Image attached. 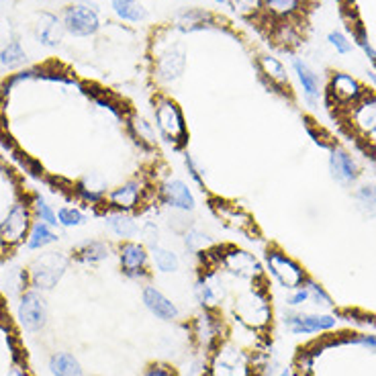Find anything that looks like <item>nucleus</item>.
Wrapping results in <instances>:
<instances>
[{
  "instance_id": "f257e3e1",
  "label": "nucleus",
  "mask_w": 376,
  "mask_h": 376,
  "mask_svg": "<svg viewBox=\"0 0 376 376\" xmlns=\"http://www.w3.org/2000/svg\"><path fill=\"white\" fill-rule=\"evenodd\" d=\"M153 117H156V127H158L160 138H164L168 143H174L176 147H180L185 143L187 140L185 115L172 98L160 96L153 106Z\"/></svg>"
},
{
  "instance_id": "f03ea898",
  "label": "nucleus",
  "mask_w": 376,
  "mask_h": 376,
  "mask_svg": "<svg viewBox=\"0 0 376 376\" xmlns=\"http://www.w3.org/2000/svg\"><path fill=\"white\" fill-rule=\"evenodd\" d=\"M117 256H119V266L121 272L127 281L145 282L149 279V247H145L141 241L129 239V241H121L117 247Z\"/></svg>"
},
{
  "instance_id": "7ed1b4c3",
  "label": "nucleus",
  "mask_w": 376,
  "mask_h": 376,
  "mask_svg": "<svg viewBox=\"0 0 376 376\" xmlns=\"http://www.w3.org/2000/svg\"><path fill=\"white\" fill-rule=\"evenodd\" d=\"M266 268L268 272L281 282V286L294 290L299 286H303L307 282V272L301 268L299 262H294L292 258H288L286 254H282L281 250H268L266 252Z\"/></svg>"
},
{
  "instance_id": "20e7f679",
  "label": "nucleus",
  "mask_w": 376,
  "mask_h": 376,
  "mask_svg": "<svg viewBox=\"0 0 376 376\" xmlns=\"http://www.w3.org/2000/svg\"><path fill=\"white\" fill-rule=\"evenodd\" d=\"M235 315L239 317L241 323L254 329L266 328L268 321L272 319L270 303L266 294L260 290H250L247 294H243L235 305Z\"/></svg>"
},
{
  "instance_id": "39448f33",
  "label": "nucleus",
  "mask_w": 376,
  "mask_h": 376,
  "mask_svg": "<svg viewBox=\"0 0 376 376\" xmlns=\"http://www.w3.org/2000/svg\"><path fill=\"white\" fill-rule=\"evenodd\" d=\"M284 326L292 335H315L326 333L337 326V319L328 313H301L297 309L284 313Z\"/></svg>"
},
{
  "instance_id": "423d86ee",
  "label": "nucleus",
  "mask_w": 376,
  "mask_h": 376,
  "mask_svg": "<svg viewBox=\"0 0 376 376\" xmlns=\"http://www.w3.org/2000/svg\"><path fill=\"white\" fill-rule=\"evenodd\" d=\"M17 317L19 323L23 326L25 331L29 333H37L47 326L49 313H47L46 299L37 292V290H29L21 297L19 309H17Z\"/></svg>"
},
{
  "instance_id": "0eeeda50",
  "label": "nucleus",
  "mask_w": 376,
  "mask_h": 376,
  "mask_svg": "<svg viewBox=\"0 0 376 376\" xmlns=\"http://www.w3.org/2000/svg\"><path fill=\"white\" fill-rule=\"evenodd\" d=\"M158 200L170 209L180 213H192L196 209V196L180 178H168L158 188Z\"/></svg>"
},
{
  "instance_id": "6e6552de",
  "label": "nucleus",
  "mask_w": 376,
  "mask_h": 376,
  "mask_svg": "<svg viewBox=\"0 0 376 376\" xmlns=\"http://www.w3.org/2000/svg\"><path fill=\"white\" fill-rule=\"evenodd\" d=\"M66 268H68V260L57 252H49L31 266V284L37 290L53 288L64 276Z\"/></svg>"
},
{
  "instance_id": "1a4fd4ad",
  "label": "nucleus",
  "mask_w": 376,
  "mask_h": 376,
  "mask_svg": "<svg viewBox=\"0 0 376 376\" xmlns=\"http://www.w3.org/2000/svg\"><path fill=\"white\" fill-rule=\"evenodd\" d=\"M64 29L76 37H88L100 29V19L91 4H72L64 12Z\"/></svg>"
},
{
  "instance_id": "9d476101",
  "label": "nucleus",
  "mask_w": 376,
  "mask_h": 376,
  "mask_svg": "<svg viewBox=\"0 0 376 376\" xmlns=\"http://www.w3.org/2000/svg\"><path fill=\"white\" fill-rule=\"evenodd\" d=\"M147 192V182L143 178H131L127 182H123L121 187L109 190L106 196V207L113 211H123V213H131L143 203V194Z\"/></svg>"
},
{
  "instance_id": "9b49d317",
  "label": "nucleus",
  "mask_w": 376,
  "mask_h": 376,
  "mask_svg": "<svg viewBox=\"0 0 376 376\" xmlns=\"http://www.w3.org/2000/svg\"><path fill=\"white\" fill-rule=\"evenodd\" d=\"M141 303L160 321H176L180 317V309L176 307V303L170 297H166L153 284H145L143 286V290H141Z\"/></svg>"
},
{
  "instance_id": "f8f14e48",
  "label": "nucleus",
  "mask_w": 376,
  "mask_h": 376,
  "mask_svg": "<svg viewBox=\"0 0 376 376\" xmlns=\"http://www.w3.org/2000/svg\"><path fill=\"white\" fill-rule=\"evenodd\" d=\"M221 264L239 279H258L262 274V264L258 262V258L245 250H227L221 256Z\"/></svg>"
},
{
  "instance_id": "ddd939ff",
  "label": "nucleus",
  "mask_w": 376,
  "mask_h": 376,
  "mask_svg": "<svg viewBox=\"0 0 376 376\" xmlns=\"http://www.w3.org/2000/svg\"><path fill=\"white\" fill-rule=\"evenodd\" d=\"M29 225H31L29 209L25 205H15L8 211L6 219L0 223V239L4 243H17V241H21L25 237Z\"/></svg>"
},
{
  "instance_id": "4468645a",
  "label": "nucleus",
  "mask_w": 376,
  "mask_h": 376,
  "mask_svg": "<svg viewBox=\"0 0 376 376\" xmlns=\"http://www.w3.org/2000/svg\"><path fill=\"white\" fill-rule=\"evenodd\" d=\"M329 172L335 178V182H339L344 187H350L358 178V164H356L354 156H350L348 151H344L339 147H331V151H329Z\"/></svg>"
},
{
  "instance_id": "2eb2a0df",
  "label": "nucleus",
  "mask_w": 376,
  "mask_h": 376,
  "mask_svg": "<svg viewBox=\"0 0 376 376\" xmlns=\"http://www.w3.org/2000/svg\"><path fill=\"white\" fill-rule=\"evenodd\" d=\"M194 299L198 301V305L205 309V311H211L215 309L223 294H225V288H223V282L219 281L217 276L213 274H203L198 281L194 282Z\"/></svg>"
},
{
  "instance_id": "dca6fc26",
  "label": "nucleus",
  "mask_w": 376,
  "mask_h": 376,
  "mask_svg": "<svg viewBox=\"0 0 376 376\" xmlns=\"http://www.w3.org/2000/svg\"><path fill=\"white\" fill-rule=\"evenodd\" d=\"M185 64H187L185 51L180 47H172V49H168L166 53H162L158 57V62H156V76L162 82H174V80H178L182 76Z\"/></svg>"
},
{
  "instance_id": "f3484780",
  "label": "nucleus",
  "mask_w": 376,
  "mask_h": 376,
  "mask_svg": "<svg viewBox=\"0 0 376 376\" xmlns=\"http://www.w3.org/2000/svg\"><path fill=\"white\" fill-rule=\"evenodd\" d=\"M247 364L239 350L235 348H223L213 360L211 375L213 376H245Z\"/></svg>"
},
{
  "instance_id": "a211bd4d",
  "label": "nucleus",
  "mask_w": 376,
  "mask_h": 376,
  "mask_svg": "<svg viewBox=\"0 0 376 376\" xmlns=\"http://www.w3.org/2000/svg\"><path fill=\"white\" fill-rule=\"evenodd\" d=\"M104 227L119 237L121 241H129L140 237V223L135 221V217L131 213H123V211H111L104 215Z\"/></svg>"
},
{
  "instance_id": "6ab92c4d",
  "label": "nucleus",
  "mask_w": 376,
  "mask_h": 376,
  "mask_svg": "<svg viewBox=\"0 0 376 376\" xmlns=\"http://www.w3.org/2000/svg\"><path fill=\"white\" fill-rule=\"evenodd\" d=\"M76 194L91 205H100L106 203L109 196V187L106 180L100 174H86L78 185H76Z\"/></svg>"
},
{
  "instance_id": "aec40b11",
  "label": "nucleus",
  "mask_w": 376,
  "mask_h": 376,
  "mask_svg": "<svg viewBox=\"0 0 376 376\" xmlns=\"http://www.w3.org/2000/svg\"><path fill=\"white\" fill-rule=\"evenodd\" d=\"M292 68H294V74L303 86V94L307 98V102L313 106L317 104L319 96H321V84H319V76L303 62V59H292Z\"/></svg>"
},
{
  "instance_id": "412c9836",
  "label": "nucleus",
  "mask_w": 376,
  "mask_h": 376,
  "mask_svg": "<svg viewBox=\"0 0 376 376\" xmlns=\"http://www.w3.org/2000/svg\"><path fill=\"white\" fill-rule=\"evenodd\" d=\"M149 260L156 272L160 274H174L180 270V256L164 245H156L149 250Z\"/></svg>"
},
{
  "instance_id": "4be33fe9",
  "label": "nucleus",
  "mask_w": 376,
  "mask_h": 376,
  "mask_svg": "<svg viewBox=\"0 0 376 376\" xmlns=\"http://www.w3.org/2000/svg\"><path fill=\"white\" fill-rule=\"evenodd\" d=\"M331 94L339 100V102H354L358 98L364 96L362 86L358 84V80H354L348 74H335L331 78Z\"/></svg>"
},
{
  "instance_id": "5701e85b",
  "label": "nucleus",
  "mask_w": 376,
  "mask_h": 376,
  "mask_svg": "<svg viewBox=\"0 0 376 376\" xmlns=\"http://www.w3.org/2000/svg\"><path fill=\"white\" fill-rule=\"evenodd\" d=\"M47 366L53 376H84L80 360L70 352H55Z\"/></svg>"
},
{
  "instance_id": "b1692460",
  "label": "nucleus",
  "mask_w": 376,
  "mask_h": 376,
  "mask_svg": "<svg viewBox=\"0 0 376 376\" xmlns=\"http://www.w3.org/2000/svg\"><path fill=\"white\" fill-rule=\"evenodd\" d=\"M76 260H80L82 264H100L104 260L111 258V245L106 241H84L76 252H74Z\"/></svg>"
},
{
  "instance_id": "393cba45",
  "label": "nucleus",
  "mask_w": 376,
  "mask_h": 376,
  "mask_svg": "<svg viewBox=\"0 0 376 376\" xmlns=\"http://www.w3.org/2000/svg\"><path fill=\"white\" fill-rule=\"evenodd\" d=\"M62 35H64V23L57 21V17L44 12L41 19H39V25H37V37L44 46H57L62 41Z\"/></svg>"
},
{
  "instance_id": "a878e982",
  "label": "nucleus",
  "mask_w": 376,
  "mask_h": 376,
  "mask_svg": "<svg viewBox=\"0 0 376 376\" xmlns=\"http://www.w3.org/2000/svg\"><path fill=\"white\" fill-rule=\"evenodd\" d=\"M260 70L262 74L270 80L272 86H279V88H284L288 86V74L284 70L281 62L272 55H262L260 57Z\"/></svg>"
},
{
  "instance_id": "bb28decb",
  "label": "nucleus",
  "mask_w": 376,
  "mask_h": 376,
  "mask_svg": "<svg viewBox=\"0 0 376 376\" xmlns=\"http://www.w3.org/2000/svg\"><path fill=\"white\" fill-rule=\"evenodd\" d=\"M113 12L127 23H140L147 17V10L143 8L140 0H113Z\"/></svg>"
},
{
  "instance_id": "cd10ccee",
  "label": "nucleus",
  "mask_w": 376,
  "mask_h": 376,
  "mask_svg": "<svg viewBox=\"0 0 376 376\" xmlns=\"http://www.w3.org/2000/svg\"><path fill=\"white\" fill-rule=\"evenodd\" d=\"M182 243H185V250L192 256H198L203 252H209L213 247V239L211 235L198 227H190L188 232L182 234Z\"/></svg>"
},
{
  "instance_id": "c85d7f7f",
  "label": "nucleus",
  "mask_w": 376,
  "mask_h": 376,
  "mask_svg": "<svg viewBox=\"0 0 376 376\" xmlns=\"http://www.w3.org/2000/svg\"><path fill=\"white\" fill-rule=\"evenodd\" d=\"M57 239H59V235L53 232V227H49L44 221H37L27 235V247L29 250H44L47 245L55 243Z\"/></svg>"
},
{
  "instance_id": "c756f323",
  "label": "nucleus",
  "mask_w": 376,
  "mask_h": 376,
  "mask_svg": "<svg viewBox=\"0 0 376 376\" xmlns=\"http://www.w3.org/2000/svg\"><path fill=\"white\" fill-rule=\"evenodd\" d=\"M129 129H131V135L140 141L141 147H145V149H153V147L158 145V133H156V127H153L151 123H147L145 119H141V117L131 119Z\"/></svg>"
},
{
  "instance_id": "7c9ffc66",
  "label": "nucleus",
  "mask_w": 376,
  "mask_h": 376,
  "mask_svg": "<svg viewBox=\"0 0 376 376\" xmlns=\"http://www.w3.org/2000/svg\"><path fill=\"white\" fill-rule=\"evenodd\" d=\"M217 331H219V323H217V319L213 317L211 311H205L200 317H196V329H194V333H196V337L203 344H211L217 337Z\"/></svg>"
},
{
  "instance_id": "2f4dec72",
  "label": "nucleus",
  "mask_w": 376,
  "mask_h": 376,
  "mask_svg": "<svg viewBox=\"0 0 376 376\" xmlns=\"http://www.w3.org/2000/svg\"><path fill=\"white\" fill-rule=\"evenodd\" d=\"M86 213L80 211L78 207H59L57 209V223L66 229L82 227L86 223Z\"/></svg>"
},
{
  "instance_id": "473e14b6",
  "label": "nucleus",
  "mask_w": 376,
  "mask_h": 376,
  "mask_svg": "<svg viewBox=\"0 0 376 376\" xmlns=\"http://www.w3.org/2000/svg\"><path fill=\"white\" fill-rule=\"evenodd\" d=\"M25 59H27V55H25V51H23V47H21L19 41H10L8 46L0 51V66H4L8 70L23 66Z\"/></svg>"
},
{
  "instance_id": "72a5a7b5",
  "label": "nucleus",
  "mask_w": 376,
  "mask_h": 376,
  "mask_svg": "<svg viewBox=\"0 0 376 376\" xmlns=\"http://www.w3.org/2000/svg\"><path fill=\"white\" fill-rule=\"evenodd\" d=\"M305 286L309 288V303H313V305L319 307V309H329V307H333V301H331L329 292L319 284V282H315L313 279H307Z\"/></svg>"
},
{
  "instance_id": "f704fd0d",
  "label": "nucleus",
  "mask_w": 376,
  "mask_h": 376,
  "mask_svg": "<svg viewBox=\"0 0 376 376\" xmlns=\"http://www.w3.org/2000/svg\"><path fill=\"white\" fill-rule=\"evenodd\" d=\"M356 200L358 207L366 213V215H376V187L375 185H364L358 188L356 192Z\"/></svg>"
},
{
  "instance_id": "c9c22d12",
  "label": "nucleus",
  "mask_w": 376,
  "mask_h": 376,
  "mask_svg": "<svg viewBox=\"0 0 376 376\" xmlns=\"http://www.w3.org/2000/svg\"><path fill=\"white\" fill-rule=\"evenodd\" d=\"M33 209H35V215H37V219L39 221H44L47 223L49 227H57L59 223H57V213L51 209V205L47 203L44 196H35V200H33Z\"/></svg>"
},
{
  "instance_id": "e433bc0d",
  "label": "nucleus",
  "mask_w": 376,
  "mask_h": 376,
  "mask_svg": "<svg viewBox=\"0 0 376 376\" xmlns=\"http://www.w3.org/2000/svg\"><path fill=\"white\" fill-rule=\"evenodd\" d=\"M264 6L274 17H290L292 12L299 10L301 0H264Z\"/></svg>"
},
{
  "instance_id": "4c0bfd02",
  "label": "nucleus",
  "mask_w": 376,
  "mask_h": 376,
  "mask_svg": "<svg viewBox=\"0 0 376 376\" xmlns=\"http://www.w3.org/2000/svg\"><path fill=\"white\" fill-rule=\"evenodd\" d=\"M160 225L153 221V219H147L145 223H141L140 225V237H141V243L145 245V247H156V245H160Z\"/></svg>"
},
{
  "instance_id": "58836bf2",
  "label": "nucleus",
  "mask_w": 376,
  "mask_h": 376,
  "mask_svg": "<svg viewBox=\"0 0 376 376\" xmlns=\"http://www.w3.org/2000/svg\"><path fill=\"white\" fill-rule=\"evenodd\" d=\"M166 225L174 232V234H185L192 227V221L188 217V213H180V211H170L166 215Z\"/></svg>"
},
{
  "instance_id": "ea45409f",
  "label": "nucleus",
  "mask_w": 376,
  "mask_h": 376,
  "mask_svg": "<svg viewBox=\"0 0 376 376\" xmlns=\"http://www.w3.org/2000/svg\"><path fill=\"white\" fill-rule=\"evenodd\" d=\"M313 366H315V356L311 354V350H303L294 360V370L299 376H311Z\"/></svg>"
},
{
  "instance_id": "a19ab883",
  "label": "nucleus",
  "mask_w": 376,
  "mask_h": 376,
  "mask_svg": "<svg viewBox=\"0 0 376 376\" xmlns=\"http://www.w3.org/2000/svg\"><path fill=\"white\" fill-rule=\"evenodd\" d=\"M185 168H187L188 176L192 178V182H196L198 187H205V170L200 168V164L196 162V158L192 153H185Z\"/></svg>"
},
{
  "instance_id": "79ce46f5",
  "label": "nucleus",
  "mask_w": 376,
  "mask_h": 376,
  "mask_svg": "<svg viewBox=\"0 0 376 376\" xmlns=\"http://www.w3.org/2000/svg\"><path fill=\"white\" fill-rule=\"evenodd\" d=\"M232 4L237 15H243V17H250V15H256L260 8H262V0H227Z\"/></svg>"
},
{
  "instance_id": "37998d69",
  "label": "nucleus",
  "mask_w": 376,
  "mask_h": 376,
  "mask_svg": "<svg viewBox=\"0 0 376 376\" xmlns=\"http://www.w3.org/2000/svg\"><path fill=\"white\" fill-rule=\"evenodd\" d=\"M307 303H309V288L305 284L294 288V290H290V294L286 297V305L290 309H299V307H303Z\"/></svg>"
},
{
  "instance_id": "c03bdc74",
  "label": "nucleus",
  "mask_w": 376,
  "mask_h": 376,
  "mask_svg": "<svg viewBox=\"0 0 376 376\" xmlns=\"http://www.w3.org/2000/svg\"><path fill=\"white\" fill-rule=\"evenodd\" d=\"M329 44L335 47V51L339 53H350L352 51V41H348V37L339 31H331L328 35Z\"/></svg>"
},
{
  "instance_id": "a18cd8bd",
  "label": "nucleus",
  "mask_w": 376,
  "mask_h": 376,
  "mask_svg": "<svg viewBox=\"0 0 376 376\" xmlns=\"http://www.w3.org/2000/svg\"><path fill=\"white\" fill-rule=\"evenodd\" d=\"M141 376H176L168 364H151Z\"/></svg>"
},
{
  "instance_id": "49530a36",
  "label": "nucleus",
  "mask_w": 376,
  "mask_h": 376,
  "mask_svg": "<svg viewBox=\"0 0 376 376\" xmlns=\"http://www.w3.org/2000/svg\"><path fill=\"white\" fill-rule=\"evenodd\" d=\"M279 376H292V373H290L288 368H284V370H281V375Z\"/></svg>"
},
{
  "instance_id": "de8ad7c7",
  "label": "nucleus",
  "mask_w": 376,
  "mask_h": 376,
  "mask_svg": "<svg viewBox=\"0 0 376 376\" xmlns=\"http://www.w3.org/2000/svg\"><path fill=\"white\" fill-rule=\"evenodd\" d=\"M215 2H219V4H225L227 0H215Z\"/></svg>"
}]
</instances>
